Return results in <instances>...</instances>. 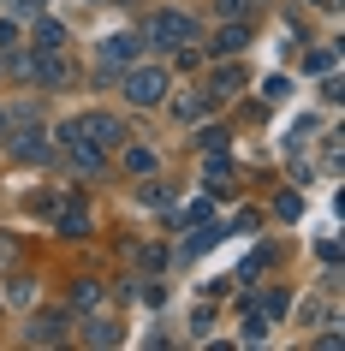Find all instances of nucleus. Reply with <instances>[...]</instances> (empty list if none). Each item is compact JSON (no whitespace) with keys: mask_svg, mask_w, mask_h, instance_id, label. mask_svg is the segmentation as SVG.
I'll return each mask as SVG.
<instances>
[{"mask_svg":"<svg viewBox=\"0 0 345 351\" xmlns=\"http://www.w3.org/2000/svg\"><path fill=\"white\" fill-rule=\"evenodd\" d=\"M209 84H215L220 95H226V90H238V84H244V66H233V60H220L215 72H209Z\"/></svg>","mask_w":345,"mask_h":351,"instance_id":"nucleus-11","label":"nucleus"},{"mask_svg":"<svg viewBox=\"0 0 345 351\" xmlns=\"http://www.w3.org/2000/svg\"><path fill=\"white\" fill-rule=\"evenodd\" d=\"M126 167H131V173H155V149H149V143H131L126 149Z\"/></svg>","mask_w":345,"mask_h":351,"instance_id":"nucleus-14","label":"nucleus"},{"mask_svg":"<svg viewBox=\"0 0 345 351\" xmlns=\"http://www.w3.org/2000/svg\"><path fill=\"white\" fill-rule=\"evenodd\" d=\"M262 333H268V322H262V310H256V315H244V339H262Z\"/></svg>","mask_w":345,"mask_h":351,"instance_id":"nucleus-22","label":"nucleus"},{"mask_svg":"<svg viewBox=\"0 0 345 351\" xmlns=\"http://www.w3.org/2000/svg\"><path fill=\"white\" fill-rule=\"evenodd\" d=\"M0 304H12V310H30V304H36V280H30V274H12L6 286H0Z\"/></svg>","mask_w":345,"mask_h":351,"instance_id":"nucleus-9","label":"nucleus"},{"mask_svg":"<svg viewBox=\"0 0 345 351\" xmlns=\"http://www.w3.org/2000/svg\"><path fill=\"white\" fill-rule=\"evenodd\" d=\"M72 304H78V310H95V304H102V280H78V286H72Z\"/></svg>","mask_w":345,"mask_h":351,"instance_id":"nucleus-13","label":"nucleus"},{"mask_svg":"<svg viewBox=\"0 0 345 351\" xmlns=\"http://www.w3.org/2000/svg\"><path fill=\"white\" fill-rule=\"evenodd\" d=\"M202 179H209V191H215V197H233V161H226L220 149H215V161L202 167Z\"/></svg>","mask_w":345,"mask_h":351,"instance_id":"nucleus-10","label":"nucleus"},{"mask_svg":"<svg viewBox=\"0 0 345 351\" xmlns=\"http://www.w3.org/2000/svg\"><path fill=\"white\" fill-rule=\"evenodd\" d=\"M66 42H72V36H66V24L42 12V19H36V54H60Z\"/></svg>","mask_w":345,"mask_h":351,"instance_id":"nucleus-8","label":"nucleus"},{"mask_svg":"<svg viewBox=\"0 0 345 351\" xmlns=\"http://www.w3.org/2000/svg\"><path fill=\"white\" fill-rule=\"evenodd\" d=\"M220 12L226 19H244V0H220Z\"/></svg>","mask_w":345,"mask_h":351,"instance_id":"nucleus-24","label":"nucleus"},{"mask_svg":"<svg viewBox=\"0 0 345 351\" xmlns=\"http://www.w3.org/2000/svg\"><path fill=\"white\" fill-rule=\"evenodd\" d=\"M84 339H90V346H113L119 328H113V322H84Z\"/></svg>","mask_w":345,"mask_h":351,"instance_id":"nucleus-15","label":"nucleus"},{"mask_svg":"<svg viewBox=\"0 0 345 351\" xmlns=\"http://www.w3.org/2000/svg\"><path fill=\"white\" fill-rule=\"evenodd\" d=\"M0 131H6V113H0Z\"/></svg>","mask_w":345,"mask_h":351,"instance_id":"nucleus-26","label":"nucleus"},{"mask_svg":"<svg viewBox=\"0 0 345 351\" xmlns=\"http://www.w3.org/2000/svg\"><path fill=\"white\" fill-rule=\"evenodd\" d=\"M262 95H268V101H286L292 84H286V77H268V84H262Z\"/></svg>","mask_w":345,"mask_h":351,"instance_id":"nucleus-20","label":"nucleus"},{"mask_svg":"<svg viewBox=\"0 0 345 351\" xmlns=\"http://www.w3.org/2000/svg\"><path fill=\"white\" fill-rule=\"evenodd\" d=\"M202 108H209V95H179V101H173L179 119H202Z\"/></svg>","mask_w":345,"mask_h":351,"instance_id":"nucleus-16","label":"nucleus"},{"mask_svg":"<svg viewBox=\"0 0 345 351\" xmlns=\"http://www.w3.org/2000/svg\"><path fill=\"white\" fill-rule=\"evenodd\" d=\"M167 95H173L167 66H149V60H131V66H126V101H131V108H161Z\"/></svg>","mask_w":345,"mask_h":351,"instance_id":"nucleus-1","label":"nucleus"},{"mask_svg":"<svg viewBox=\"0 0 345 351\" xmlns=\"http://www.w3.org/2000/svg\"><path fill=\"white\" fill-rule=\"evenodd\" d=\"M149 36L161 42V48H185V42H197V19H185V12H173V6H167V12H155V19H149Z\"/></svg>","mask_w":345,"mask_h":351,"instance_id":"nucleus-2","label":"nucleus"},{"mask_svg":"<svg viewBox=\"0 0 345 351\" xmlns=\"http://www.w3.org/2000/svg\"><path fill=\"white\" fill-rule=\"evenodd\" d=\"M298 215H304V203H298V197L286 191V197H280V221H298Z\"/></svg>","mask_w":345,"mask_h":351,"instance_id":"nucleus-21","label":"nucleus"},{"mask_svg":"<svg viewBox=\"0 0 345 351\" xmlns=\"http://www.w3.org/2000/svg\"><path fill=\"white\" fill-rule=\"evenodd\" d=\"M54 232H66V239H90V208L78 203H60V215H54Z\"/></svg>","mask_w":345,"mask_h":351,"instance_id":"nucleus-7","label":"nucleus"},{"mask_svg":"<svg viewBox=\"0 0 345 351\" xmlns=\"http://www.w3.org/2000/svg\"><path fill=\"white\" fill-rule=\"evenodd\" d=\"M197 149H202V155H215V149H226V131H220V125H202V131H197Z\"/></svg>","mask_w":345,"mask_h":351,"instance_id":"nucleus-17","label":"nucleus"},{"mask_svg":"<svg viewBox=\"0 0 345 351\" xmlns=\"http://www.w3.org/2000/svg\"><path fill=\"white\" fill-rule=\"evenodd\" d=\"M6 6H19V12H42V0H6Z\"/></svg>","mask_w":345,"mask_h":351,"instance_id":"nucleus-25","label":"nucleus"},{"mask_svg":"<svg viewBox=\"0 0 345 351\" xmlns=\"http://www.w3.org/2000/svg\"><path fill=\"white\" fill-rule=\"evenodd\" d=\"M19 42H24V30L12 19H0V54H19Z\"/></svg>","mask_w":345,"mask_h":351,"instance_id":"nucleus-18","label":"nucleus"},{"mask_svg":"<svg viewBox=\"0 0 345 351\" xmlns=\"http://www.w3.org/2000/svg\"><path fill=\"white\" fill-rule=\"evenodd\" d=\"M12 149H19V161H48V143H42V131H24V137H12Z\"/></svg>","mask_w":345,"mask_h":351,"instance_id":"nucleus-12","label":"nucleus"},{"mask_svg":"<svg viewBox=\"0 0 345 351\" xmlns=\"http://www.w3.org/2000/svg\"><path fill=\"white\" fill-rule=\"evenodd\" d=\"M66 328H72V315H66V310H36V315H30V328H24V339H30V346H60Z\"/></svg>","mask_w":345,"mask_h":351,"instance_id":"nucleus-4","label":"nucleus"},{"mask_svg":"<svg viewBox=\"0 0 345 351\" xmlns=\"http://www.w3.org/2000/svg\"><path fill=\"white\" fill-rule=\"evenodd\" d=\"M95 60H102V66H119V72H126L131 60H137V36H126V30H119V36H102V42H95Z\"/></svg>","mask_w":345,"mask_h":351,"instance_id":"nucleus-6","label":"nucleus"},{"mask_svg":"<svg viewBox=\"0 0 345 351\" xmlns=\"http://www.w3.org/2000/svg\"><path fill=\"white\" fill-rule=\"evenodd\" d=\"M244 48H250V24H244V19H226L215 30V42H209V54H215V60H233V54H244Z\"/></svg>","mask_w":345,"mask_h":351,"instance_id":"nucleus-5","label":"nucleus"},{"mask_svg":"<svg viewBox=\"0 0 345 351\" xmlns=\"http://www.w3.org/2000/svg\"><path fill=\"white\" fill-rule=\"evenodd\" d=\"M143 203L149 208H167V203H173V191H167V185H143Z\"/></svg>","mask_w":345,"mask_h":351,"instance_id":"nucleus-19","label":"nucleus"},{"mask_svg":"<svg viewBox=\"0 0 345 351\" xmlns=\"http://www.w3.org/2000/svg\"><path fill=\"white\" fill-rule=\"evenodd\" d=\"M78 137H90L95 149H119L126 143V125H119L113 113H84V119H78Z\"/></svg>","mask_w":345,"mask_h":351,"instance_id":"nucleus-3","label":"nucleus"},{"mask_svg":"<svg viewBox=\"0 0 345 351\" xmlns=\"http://www.w3.org/2000/svg\"><path fill=\"white\" fill-rule=\"evenodd\" d=\"M12 256H19V239H12V232H0V268H6Z\"/></svg>","mask_w":345,"mask_h":351,"instance_id":"nucleus-23","label":"nucleus"}]
</instances>
